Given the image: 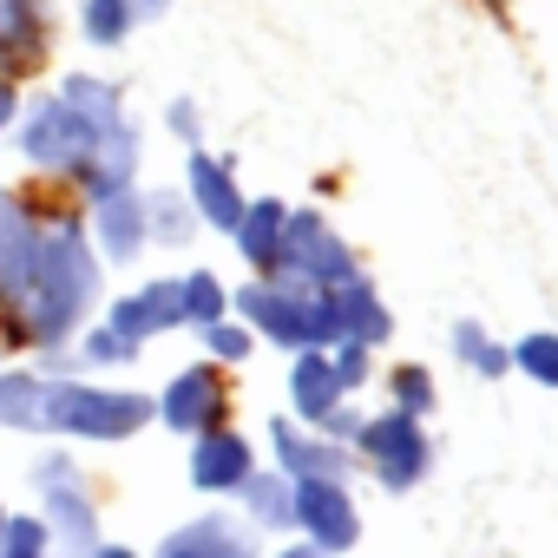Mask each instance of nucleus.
Segmentation results:
<instances>
[{
	"instance_id": "obj_1",
	"label": "nucleus",
	"mask_w": 558,
	"mask_h": 558,
	"mask_svg": "<svg viewBox=\"0 0 558 558\" xmlns=\"http://www.w3.org/2000/svg\"><path fill=\"white\" fill-rule=\"evenodd\" d=\"M93 296H99V256L86 250V230H80V223L40 230L34 283H27V296L14 303V310H21V329H27L34 342H66V336L86 323Z\"/></svg>"
},
{
	"instance_id": "obj_2",
	"label": "nucleus",
	"mask_w": 558,
	"mask_h": 558,
	"mask_svg": "<svg viewBox=\"0 0 558 558\" xmlns=\"http://www.w3.org/2000/svg\"><path fill=\"white\" fill-rule=\"evenodd\" d=\"M158 414L145 395H112V388H80V381H47L40 395V427L80 434V440H125Z\"/></svg>"
},
{
	"instance_id": "obj_3",
	"label": "nucleus",
	"mask_w": 558,
	"mask_h": 558,
	"mask_svg": "<svg viewBox=\"0 0 558 558\" xmlns=\"http://www.w3.org/2000/svg\"><path fill=\"white\" fill-rule=\"evenodd\" d=\"M236 310L283 349H323V342H342L336 336V316H329V296L323 290H269V283H250L236 296Z\"/></svg>"
},
{
	"instance_id": "obj_4",
	"label": "nucleus",
	"mask_w": 558,
	"mask_h": 558,
	"mask_svg": "<svg viewBox=\"0 0 558 558\" xmlns=\"http://www.w3.org/2000/svg\"><path fill=\"white\" fill-rule=\"evenodd\" d=\"M269 269H283V276H290V290H342L349 276H362L355 256H349V243H342L316 210H296V217H290L283 250H276Z\"/></svg>"
},
{
	"instance_id": "obj_5",
	"label": "nucleus",
	"mask_w": 558,
	"mask_h": 558,
	"mask_svg": "<svg viewBox=\"0 0 558 558\" xmlns=\"http://www.w3.org/2000/svg\"><path fill=\"white\" fill-rule=\"evenodd\" d=\"M106 138V125H93L80 106H66L60 93L27 119V132H21V145H27V158L40 165V171H86V158H93V145Z\"/></svg>"
},
{
	"instance_id": "obj_6",
	"label": "nucleus",
	"mask_w": 558,
	"mask_h": 558,
	"mask_svg": "<svg viewBox=\"0 0 558 558\" xmlns=\"http://www.w3.org/2000/svg\"><path fill=\"white\" fill-rule=\"evenodd\" d=\"M362 453H368V466L381 473V486H395V493H408V486L427 473V434H421V421L401 414V408L362 427Z\"/></svg>"
},
{
	"instance_id": "obj_7",
	"label": "nucleus",
	"mask_w": 558,
	"mask_h": 558,
	"mask_svg": "<svg viewBox=\"0 0 558 558\" xmlns=\"http://www.w3.org/2000/svg\"><path fill=\"white\" fill-rule=\"evenodd\" d=\"M34 486H40V499H47V532H60L66 545H93L99 538V519H93V499H86V486H80V466L66 460V453H47L40 466H34Z\"/></svg>"
},
{
	"instance_id": "obj_8",
	"label": "nucleus",
	"mask_w": 558,
	"mask_h": 558,
	"mask_svg": "<svg viewBox=\"0 0 558 558\" xmlns=\"http://www.w3.org/2000/svg\"><path fill=\"white\" fill-rule=\"evenodd\" d=\"M296 525L323 551H349L362 538V519H355V499L342 480H296Z\"/></svg>"
},
{
	"instance_id": "obj_9",
	"label": "nucleus",
	"mask_w": 558,
	"mask_h": 558,
	"mask_svg": "<svg viewBox=\"0 0 558 558\" xmlns=\"http://www.w3.org/2000/svg\"><path fill=\"white\" fill-rule=\"evenodd\" d=\"M34 263H40V230H34V217H27L21 197L0 191V296H8V303L27 296Z\"/></svg>"
},
{
	"instance_id": "obj_10",
	"label": "nucleus",
	"mask_w": 558,
	"mask_h": 558,
	"mask_svg": "<svg viewBox=\"0 0 558 558\" xmlns=\"http://www.w3.org/2000/svg\"><path fill=\"white\" fill-rule=\"evenodd\" d=\"M250 473H256V453H250L243 434H230V427H204L197 434V453H191L197 493H236Z\"/></svg>"
},
{
	"instance_id": "obj_11",
	"label": "nucleus",
	"mask_w": 558,
	"mask_h": 558,
	"mask_svg": "<svg viewBox=\"0 0 558 558\" xmlns=\"http://www.w3.org/2000/svg\"><path fill=\"white\" fill-rule=\"evenodd\" d=\"M158 558H256V538H250V525L210 512V519L178 525V532L158 545Z\"/></svg>"
},
{
	"instance_id": "obj_12",
	"label": "nucleus",
	"mask_w": 558,
	"mask_h": 558,
	"mask_svg": "<svg viewBox=\"0 0 558 558\" xmlns=\"http://www.w3.org/2000/svg\"><path fill=\"white\" fill-rule=\"evenodd\" d=\"M158 414H165V427H178V434H204V427H217V414H223L217 375H210V368H184V375L165 388Z\"/></svg>"
},
{
	"instance_id": "obj_13",
	"label": "nucleus",
	"mask_w": 558,
	"mask_h": 558,
	"mask_svg": "<svg viewBox=\"0 0 558 558\" xmlns=\"http://www.w3.org/2000/svg\"><path fill=\"white\" fill-rule=\"evenodd\" d=\"M178 323H184L178 283H145L138 296L112 303V316H106V329H119L125 342H145V336H158V329H178Z\"/></svg>"
},
{
	"instance_id": "obj_14",
	"label": "nucleus",
	"mask_w": 558,
	"mask_h": 558,
	"mask_svg": "<svg viewBox=\"0 0 558 558\" xmlns=\"http://www.w3.org/2000/svg\"><path fill=\"white\" fill-rule=\"evenodd\" d=\"M329 296V316H336V336L342 342H388V310H381V296L362 283V276H349L342 290H323Z\"/></svg>"
},
{
	"instance_id": "obj_15",
	"label": "nucleus",
	"mask_w": 558,
	"mask_h": 558,
	"mask_svg": "<svg viewBox=\"0 0 558 558\" xmlns=\"http://www.w3.org/2000/svg\"><path fill=\"white\" fill-rule=\"evenodd\" d=\"M290 395H296V408H303V421H329L336 408H342V375H336V355H323V349H303L296 355V368H290Z\"/></svg>"
},
{
	"instance_id": "obj_16",
	"label": "nucleus",
	"mask_w": 558,
	"mask_h": 558,
	"mask_svg": "<svg viewBox=\"0 0 558 558\" xmlns=\"http://www.w3.org/2000/svg\"><path fill=\"white\" fill-rule=\"evenodd\" d=\"M191 197H197V217L204 223H217V230H236L243 223V191H236V178H230V165H217V158H191Z\"/></svg>"
},
{
	"instance_id": "obj_17",
	"label": "nucleus",
	"mask_w": 558,
	"mask_h": 558,
	"mask_svg": "<svg viewBox=\"0 0 558 558\" xmlns=\"http://www.w3.org/2000/svg\"><path fill=\"white\" fill-rule=\"evenodd\" d=\"M93 230H99V256L132 263V256H138V243H145V204H138L132 191H112V197H99Z\"/></svg>"
},
{
	"instance_id": "obj_18",
	"label": "nucleus",
	"mask_w": 558,
	"mask_h": 558,
	"mask_svg": "<svg viewBox=\"0 0 558 558\" xmlns=\"http://www.w3.org/2000/svg\"><path fill=\"white\" fill-rule=\"evenodd\" d=\"M269 440H276V460H283V473H296V480H342V473H349V453H342V447L303 440L290 421H276Z\"/></svg>"
},
{
	"instance_id": "obj_19",
	"label": "nucleus",
	"mask_w": 558,
	"mask_h": 558,
	"mask_svg": "<svg viewBox=\"0 0 558 558\" xmlns=\"http://www.w3.org/2000/svg\"><path fill=\"white\" fill-rule=\"evenodd\" d=\"M132 171H138V132L132 125H112L99 145H93V158H86V184H93V197H112V191H125L132 184Z\"/></svg>"
},
{
	"instance_id": "obj_20",
	"label": "nucleus",
	"mask_w": 558,
	"mask_h": 558,
	"mask_svg": "<svg viewBox=\"0 0 558 558\" xmlns=\"http://www.w3.org/2000/svg\"><path fill=\"white\" fill-rule=\"evenodd\" d=\"M283 230H290V210L283 204H243V223H236V243L250 263H276V250H283Z\"/></svg>"
},
{
	"instance_id": "obj_21",
	"label": "nucleus",
	"mask_w": 558,
	"mask_h": 558,
	"mask_svg": "<svg viewBox=\"0 0 558 558\" xmlns=\"http://www.w3.org/2000/svg\"><path fill=\"white\" fill-rule=\"evenodd\" d=\"M256 512V525H296V486H283V473H250L236 486Z\"/></svg>"
},
{
	"instance_id": "obj_22",
	"label": "nucleus",
	"mask_w": 558,
	"mask_h": 558,
	"mask_svg": "<svg viewBox=\"0 0 558 558\" xmlns=\"http://www.w3.org/2000/svg\"><path fill=\"white\" fill-rule=\"evenodd\" d=\"M40 0H0V60H34Z\"/></svg>"
},
{
	"instance_id": "obj_23",
	"label": "nucleus",
	"mask_w": 558,
	"mask_h": 558,
	"mask_svg": "<svg viewBox=\"0 0 558 558\" xmlns=\"http://www.w3.org/2000/svg\"><path fill=\"white\" fill-rule=\"evenodd\" d=\"M40 395H47L40 375L8 368L0 375V427H40Z\"/></svg>"
},
{
	"instance_id": "obj_24",
	"label": "nucleus",
	"mask_w": 558,
	"mask_h": 558,
	"mask_svg": "<svg viewBox=\"0 0 558 558\" xmlns=\"http://www.w3.org/2000/svg\"><path fill=\"white\" fill-rule=\"evenodd\" d=\"M178 303H184V323H197V329H210V323H223V310H230V296H223V283L210 269H191L184 283H178Z\"/></svg>"
},
{
	"instance_id": "obj_25",
	"label": "nucleus",
	"mask_w": 558,
	"mask_h": 558,
	"mask_svg": "<svg viewBox=\"0 0 558 558\" xmlns=\"http://www.w3.org/2000/svg\"><path fill=\"white\" fill-rule=\"evenodd\" d=\"M60 99H66V106H80V112H86L93 125H106V132H112V125H125V119H119V93H112L106 80H93V73H73V80L60 86Z\"/></svg>"
},
{
	"instance_id": "obj_26",
	"label": "nucleus",
	"mask_w": 558,
	"mask_h": 558,
	"mask_svg": "<svg viewBox=\"0 0 558 558\" xmlns=\"http://www.w3.org/2000/svg\"><path fill=\"white\" fill-rule=\"evenodd\" d=\"M132 0H86V40L93 47H119L132 34Z\"/></svg>"
},
{
	"instance_id": "obj_27",
	"label": "nucleus",
	"mask_w": 558,
	"mask_h": 558,
	"mask_svg": "<svg viewBox=\"0 0 558 558\" xmlns=\"http://www.w3.org/2000/svg\"><path fill=\"white\" fill-rule=\"evenodd\" d=\"M145 230L158 236V243H184L197 223L184 217V197H171V191H158V197H145Z\"/></svg>"
},
{
	"instance_id": "obj_28",
	"label": "nucleus",
	"mask_w": 558,
	"mask_h": 558,
	"mask_svg": "<svg viewBox=\"0 0 558 558\" xmlns=\"http://www.w3.org/2000/svg\"><path fill=\"white\" fill-rule=\"evenodd\" d=\"M453 355H460L473 375H506V368H512V355H506V349H493L473 323H460V329H453Z\"/></svg>"
},
{
	"instance_id": "obj_29",
	"label": "nucleus",
	"mask_w": 558,
	"mask_h": 558,
	"mask_svg": "<svg viewBox=\"0 0 558 558\" xmlns=\"http://www.w3.org/2000/svg\"><path fill=\"white\" fill-rule=\"evenodd\" d=\"M512 368L532 375V381H545V388H558V336H525L512 349Z\"/></svg>"
},
{
	"instance_id": "obj_30",
	"label": "nucleus",
	"mask_w": 558,
	"mask_h": 558,
	"mask_svg": "<svg viewBox=\"0 0 558 558\" xmlns=\"http://www.w3.org/2000/svg\"><path fill=\"white\" fill-rule=\"evenodd\" d=\"M0 558H47V519H8Z\"/></svg>"
},
{
	"instance_id": "obj_31",
	"label": "nucleus",
	"mask_w": 558,
	"mask_h": 558,
	"mask_svg": "<svg viewBox=\"0 0 558 558\" xmlns=\"http://www.w3.org/2000/svg\"><path fill=\"white\" fill-rule=\"evenodd\" d=\"M395 395H401V414H414V421L434 414V381H427L421 368H401V375H395Z\"/></svg>"
},
{
	"instance_id": "obj_32",
	"label": "nucleus",
	"mask_w": 558,
	"mask_h": 558,
	"mask_svg": "<svg viewBox=\"0 0 558 558\" xmlns=\"http://www.w3.org/2000/svg\"><path fill=\"white\" fill-rule=\"evenodd\" d=\"M132 355H138V342H125L119 329H93V336H86V362H93V368H106V362H132Z\"/></svg>"
},
{
	"instance_id": "obj_33",
	"label": "nucleus",
	"mask_w": 558,
	"mask_h": 558,
	"mask_svg": "<svg viewBox=\"0 0 558 558\" xmlns=\"http://www.w3.org/2000/svg\"><path fill=\"white\" fill-rule=\"evenodd\" d=\"M204 349H210V355H223V362H243V355H250V329L210 323V329H204Z\"/></svg>"
},
{
	"instance_id": "obj_34",
	"label": "nucleus",
	"mask_w": 558,
	"mask_h": 558,
	"mask_svg": "<svg viewBox=\"0 0 558 558\" xmlns=\"http://www.w3.org/2000/svg\"><path fill=\"white\" fill-rule=\"evenodd\" d=\"M336 375H342V388H362L368 381V349L362 342H342L336 349Z\"/></svg>"
},
{
	"instance_id": "obj_35",
	"label": "nucleus",
	"mask_w": 558,
	"mask_h": 558,
	"mask_svg": "<svg viewBox=\"0 0 558 558\" xmlns=\"http://www.w3.org/2000/svg\"><path fill=\"white\" fill-rule=\"evenodd\" d=\"M8 125H14V86L0 80V132H8Z\"/></svg>"
},
{
	"instance_id": "obj_36",
	"label": "nucleus",
	"mask_w": 558,
	"mask_h": 558,
	"mask_svg": "<svg viewBox=\"0 0 558 558\" xmlns=\"http://www.w3.org/2000/svg\"><path fill=\"white\" fill-rule=\"evenodd\" d=\"M171 125H178V132H184V138H191V132H197V112H191V99H184V106H178V112H171Z\"/></svg>"
},
{
	"instance_id": "obj_37",
	"label": "nucleus",
	"mask_w": 558,
	"mask_h": 558,
	"mask_svg": "<svg viewBox=\"0 0 558 558\" xmlns=\"http://www.w3.org/2000/svg\"><path fill=\"white\" fill-rule=\"evenodd\" d=\"M276 558H329L323 545H290V551H276Z\"/></svg>"
},
{
	"instance_id": "obj_38",
	"label": "nucleus",
	"mask_w": 558,
	"mask_h": 558,
	"mask_svg": "<svg viewBox=\"0 0 558 558\" xmlns=\"http://www.w3.org/2000/svg\"><path fill=\"white\" fill-rule=\"evenodd\" d=\"M93 558H132L125 545H93Z\"/></svg>"
},
{
	"instance_id": "obj_39",
	"label": "nucleus",
	"mask_w": 558,
	"mask_h": 558,
	"mask_svg": "<svg viewBox=\"0 0 558 558\" xmlns=\"http://www.w3.org/2000/svg\"><path fill=\"white\" fill-rule=\"evenodd\" d=\"M132 14H165V0H132Z\"/></svg>"
},
{
	"instance_id": "obj_40",
	"label": "nucleus",
	"mask_w": 558,
	"mask_h": 558,
	"mask_svg": "<svg viewBox=\"0 0 558 558\" xmlns=\"http://www.w3.org/2000/svg\"><path fill=\"white\" fill-rule=\"evenodd\" d=\"M0 532H8V506H0Z\"/></svg>"
}]
</instances>
